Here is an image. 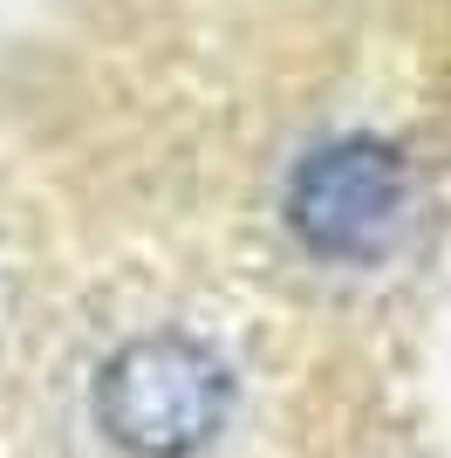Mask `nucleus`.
<instances>
[{
    "instance_id": "nucleus-1",
    "label": "nucleus",
    "mask_w": 451,
    "mask_h": 458,
    "mask_svg": "<svg viewBox=\"0 0 451 458\" xmlns=\"http://www.w3.org/2000/svg\"><path fill=\"white\" fill-rule=\"evenodd\" d=\"M233 418V377L199 335L150 328L96 377V424L131 458H191Z\"/></svg>"
},
{
    "instance_id": "nucleus-2",
    "label": "nucleus",
    "mask_w": 451,
    "mask_h": 458,
    "mask_svg": "<svg viewBox=\"0 0 451 458\" xmlns=\"http://www.w3.org/2000/svg\"><path fill=\"white\" fill-rule=\"evenodd\" d=\"M287 219L321 260H376L404 219V165L376 137H349L294 172Z\"/></svg>"
}]
</instances>
